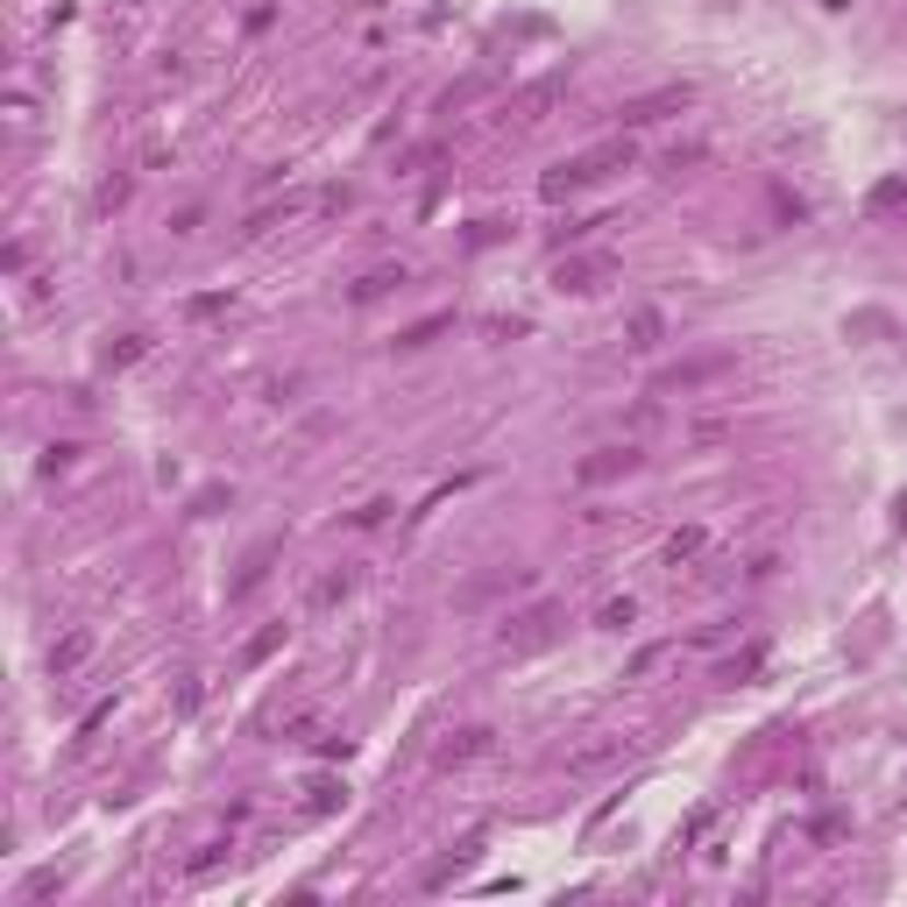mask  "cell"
<instances>
[{
    "mask_svg": "<svg viewBox=\"0 0 907 907\" xmlns=\"http://www.w3.org/2000/svg\"><path fill=\"white\" fill-rule=\"evenodd\" d=\"M114 716V702H100V709H85V723H79V745H85V737H93L100 731V723H107Z\"/></svg>",
    "mask_w": 907,
    "mask_h": 907,
    "instance_id": "cell-30",
    "label": "cell"
},
{
    "mask_svg": "<svg viewBox=\"0 0 907 907\" xmlns=\"http://www.w3.org/2000/svg\"><path fill=\"white\" fill-rule=\"evenodd\" d=\"M298 206H306V199H298V192H284V206H255V214H249V234H263V227H277L284 214H298Z\"/></svg>",
    "mask_w": 907,
    "mask_h": 907,
    "instance_id": "cell-24",
    "label": "cell"
},
{
    "mask_svg": "<svg viewBox=\"0 0 907 907\" xmlns=\"http://www.w3.org/2000/svg\"><path fill=\"white\" fill-rule=\"evenodd\" d=\"M688 85H659V93H645V100H631V107H617V128H653V120H667V114H680V107H688Z\"/></svg>",
    "mask_w": 907,
    "mask_h": 907,
    "instance_id": "cell-5",
    "label": "cell"
},
{
    "mask_svg": "<svg viewBox=\"0 0 907 907\" xmlns=\"http://www.w3.org/2000/svg\"><path fill=\"white\" fill-rule=\"evenodd\" d=\"M490 85H496V71H475V79H461V85H447V100H440V107L454 114V107H468V100H475V93H490Z\"/></svg>",
    "mask_w": 907,
    "mask_h": 907,
    "instance_id": "cell-23",
    "label": "cell"
},
{
    "mask_svg": "<svg viewBox=\"0 0 907 907\" xmlns=\"http://www.w3.org/2000/svg\"><path fill=\"white\" fill-rule=\"evenodd\" d=\"M561 624H567L561 602H532V610H518V617L504 624V653H539V645L561 639Z\"/></svg>",
    "mask_w": 907,
    "mask_h": 907,
    "instance_id": "cell-2",
    "label": "cell"
},
{
    "mask_svg": "<svg viewBox=\"0 0 907 907\" xmlns=\"http://www.w3.org/2000/svg\"><path fill=\"white\" fill-rule=\"evenodd\" d=\"M731 369H737L731 347H716V355H694V361H674V369H659V376H653V398H680V390H702V383H716V376H731Z\"/></svg>",
    "mask_w": 907,
    "mask_h": 907,
    "instance_id": "cell-3",
    "label": "cell"
},
{
    "mask_svg": "<svg viewBox=\"0 0 907 907\" xmlns=\"http://www.w3.org/2000/svg\"><path fill=\"white\" fill-rule=\"evenodd\" d=\"M475 858H482V837H461V843H454V851L440 858V865L426 872V894H440V886H454V880H461L468 865H475Z\"/></svg>",
    "mask_w": 907,
    "mask_h": 907,
    "instance_id": "cell-11",
    "label": "cell"
},
{
    "mask_svg": "<svg viewBox=\"0 0 907 907\" xmlns=\"http://www.w3.org/2000/svg\"><path fill=\"white\" fill-rule=\"evenodd\" d=\"M610 759H624V737H602V745H582V751L567 759V773H602Z\"/></svg>",
    "mask_w": 907,
    "mask_h": 907,
    "instance_id": "cell-14",
    "label": "cell"
},
{
    "mask_svg": "<svg viewBox=\"0 0 907 907\" xmlns=\"http://www.w3.org/2000/svg\"><path fill=\"white\" fill-rule=\"evenodd\" d=\"M404 284H412V269H404V263H383V269H369L361 284H347V306H376L383 291H404Z\"/></svg>",
    "mask_w": 907,
    "mask_h": 907,
    "instance_id": "cell-10",
    "label": "cell"
},
{
    "mask_svg": "<svg viewBox=\"0 0 907 907\" xmlns=\"http://www.w3.org/2000/svg\"><path fill=\"white\" fill-rule=\"evenodd\" d=\"M851 334H894V320L886 312H851Z\"/></svg>",
    "mask_w": 907,
    "mask_h": 907,
    "instance_id": "cell-26",
    "label": "cell"
},
{
    "mask_svg": "<svg viewBox=\"0 0 907 907\" xmlns=\"http://www.w3.org/2000/svg\"><path fill=\"white\" fill-rule=\"evenodd\" d=\"M142 355H149V334H120L100 361H107V369H128V361H142Z\"/></svg>",
    "mask_w": 907,
    "mask_h": 907,
    "instance_id": "cell-22",
    "label": "cell"
},
{
    "mask_svg": "<svg viewBox=\"0 0 907 907\" xmlns=\"http://www.w3.org/2000/svg\"><path fill=\"white\" fill-rule=\"evenodd\" d=\"M823 8H829V14H843V8H851V0H823Z\"/></svg>",
    "mask_w": 907,
    "mask_h": 907,
    "instance_id": "cell-31",
    "label": "cell"
},
{
    "mask_svg": "<svg viewBox=\"0 0 907 907\" xmlns=\"http://www.w3.org/2000/svg\"><path fill=\"white\" fill-rule=\"evenodd\" d=\"M639 461H645L639 447H596V454H588V461H574V482H582V490H596V482L639 475Z\"/></svg>",
    "mask_w": 907,
    "mask_h": 907,
    "instance_id": "cell-6",
    "label": "cell"
},
{
    "mask_svg": "<svg viewBox=\"0 0 907 907\" xmlns=\"http://www.w3.org/2000/svg\"><path fill=\"white\" fill-rule=\"evenodd\" d=\"M71 454H79V447H71V440H57L50 454H43V475H57V468H71Z\"/></svg>",
    "mask_w": 907,
    "mask_h": 907,
    "instance_id": "cell-27",
    "label": "cell"
},
{
    "mask_svg": "<svg viewBox=\"0 0 907 907\" xmlns=\"http://www.w3.org/2000/svg\"><path fill=\"white\" fill-rule=\"evenodd\" d=\"M277 553H284V539H255V553L241 561V574H234V588H227V596H249V588L269 574V561H277Z\"/></svg>",
    "mask_w": 907,
    "mask_h": 907,
    "instance_id": "cell-12",
    "label": "cell"
},
{
    "mask_svg": "<svg viewBox=\"0 0 907 907\" xmlns=\"http://www.w3.org/2000/svg\"><path fill=\"white\" fill-rule=\"evenodd\" d=\"M865 214H907V177H880L865 192Z\"/></svg>",
    "mask_w": 907,
    "mask_h": 907,
    "instance_id": "cell-15",
    "label": "cell"
},
{
    "mask_svg": "<svg viewBox=\"0 0 907 907\" xmlns=\"http://www.w3.org/2000/svg\"><path fill=\"white\" fill-rule=\"evenodd\" d=\"M85 653H93V631H71V639H57V645H50V674H71Z\"/></svg>",
    "mask_w": 907,
    "mask_h": 907,
    "instance_id": "cell-16",
    "label": "cell"
},
{
    "mask_svg": "<svg viewBox=\"0 0 907 907\" xmlns=\"http://www.w3.org/2000/svg\"><path fill=\"white\" fill-rule=\"evenodd\" d=\"M440 334H454V312H426V320H418V326H404V334H398V347H404V355H412V347H433Z\"/></svg>",
    "mask_w": 907,
    "mask_h": 907,
    "instance_id": "cell-13",
    "label": "cell"
},
{
    "mask_svg": "<svg viewBox=\"0 0 907 907\" xmlns=\"http://www.w3.org/2000/svg\"><path fill=\"white\" fill-rule=\"evenodd\" d=\"M490 723H468V731H454V737H440V745H433V773H454V766H468V759H482V751H490Z\"/></svg>",
    "mask_w": 907,
    "mask_h": 907,
    "instance_id": "cell-7",
    "label": "cell"
},
{
    "mask_svg": "<svg viewBox=\"0 0 907 907\" xmlns=\"http://www.w3.org/2000/svg\"><path fill=\"white\" fill-rule=\"evenodd\" d=\"M561 93H567V71H547V79H532V85H525L518 100H510V120H518V128H532V120H547V107H553V100H561Z\"/></svg>",
    "mask_w": 907,
    "mask_h": 907,
    "instance_id": "cell-8",
    "label": "cell"
},
{
    "mask_svg": "<svg viewBox=\"0 0 907 907\" xmlns=\"http://www.w3.org/2000/svg\"><path fill=\"white\" fill-rule=\"evenodd\" d=\"M702 539H709L702 525H680V532L667 539V567H680V561H694V553H702Z\"/></svg>",
    "mask_w": 907,
    "mask_h": 907,
    "instance_id": "cell-21",
    "label": "cell"
},
{
    "mask_svg": "<svg viewBox=\"0 0 907 907\" xmlns=\"http://www.w3.org/2000/svg\"><path fill=\"white\" fill-rule=\"evenodd\" d=\"M334 801H341V788H334V780H320V788H312V801H306V808H312V815H326V808H334Z\"/></svg>",
    "mask_w": 907,
    "mask_h": 907,
    "instance_id": "cell-28",
    "label": "cell"
},
{
    "mask_svg": "<svg viewBox=\"0 0 907 907\" xmlns=\"http://www.w3.org/2000/svg\"><path fill=\"white\" fill-rule=\"evenodd\" d=\"M504 588H532V567H496V574H482V582L454 588V610H482V602L504 596Z\"/></svg>",
    "mask_w": 907,
    "mask_h": 907,
    "instance_id": "cell-9",
    "label": "cell"
},
{
    "mask_svg": "<svg viewBox=\"0 0 907 907\" xmlns=\"http://www.w3.org/2000/svg\"><path fill=\"white\" fill-rule=\"evenodd\" d=\"M610 277H617V255H561V269H553V291L588 298V291H602Z\"/></svg>",
    "mask_w": 907,
    "mask_h": 907,
    "instance_id": "cell-4",
    "label": "cell"
},
{
    "mask_svg": "<svg viewBox=\"0 0 907 907\" xmlns=\"http://www.w3.org/2000/svg\"><path fill=\"white\" fill-rule=\"evenodd\" d=\"M227 312H234V291H199V298H185V320H227Z\"/></svg>",
    "mask_w": 907,
    "mask_h": 907,
    "instance_id": "cell-17",
    "label": "cell"
},
{
    "mask_svg": "<svg viewBox=\"0 0 907 907\" xmlns=\"http://www.w3.org/2000/svg\"><path fill=\"white\" fill-rule=\"evenodd\" d=\"M284 631H291V624H269V631H255V639L241 645V667H263V659H269V653H277V645H284Z\"/></svg>",
    "mask_w": 907,
    "mask_h": 907,
    "instance_id": "cell-20",
    "label": "cell"
},
{
    "mask_svg": "<svg viewBox=\"0 0 907 907\" xmlns=\"http://www.w3.org/2000/svg\"><path fill=\"white\" fill-rule=\"evenodd\" d=\"M631 617H639V602H631V596H617V602H602V617H596V624H602V631H624Z\"/></svg>",
    "mask_w": 907,
    "mask_h": 907,
    "instance_id": "cell-25",
    "label": "cell"
},
{
    "mask_svg": "<svg viewBox=\"0 0 907 907\" xmlns=\"http://www.w3.org/2000/svg\"><path fill=\"white\" fill-rule=\"evenodd\" d=\"M341 596H347V574H320V582H312V596H306V610H312V617H326Z\"/></svg>",
    "mask_w": 907,
    "mask_h": 907,
    "instance_id": "cell-19",
    "label": "cell"
},
{
    "mask_svg": "<svg viewBox=\"0 0 907 907\" xmlns=\"http://www.w3.org/2000/svg\"><path fill=\"white\" fill-rule=\"evenodd\" d=\"M624 334H631V347H659V334H667L659 306H639V312H631V326H624Z\"/></svg>",
    "mask_w": 907,
    "mask_h": 907,
    "instance_id": "cell-18",
    "label": "cell"
},
{
    "mask_svg": "<svg viewBox=\"0 0 907 907\" xmlns=\"http://www.w3.org/2000/svg\"><path fill=\"white\" fill-rule=\"evenodd\" d=\"M631 135L617 128L610 142H596V149H582V157H567V163H553L547 177H539V199H567V192H582V185H602L610 171H631Z\"/></svg>",
    "mask_w": 907,
    "mask_h": 907,
    "instance_id": "cell-1",
    "label": "cell"
},
{
    "mask_svg": "<svg viewBox=\"0 0 907 907\" xmlns=\"http://www.w3.org/2000/svg\"><path fill=\"white\" fill-rule=\"evenodd\" d=\"M120 199H128V177H114V185H100V214H114Z\"/></svg>",
    "mask_w": 907,
    "mask_h": 907,
    "instance_id": "cell-29",
    "label": "cell"
}]
</instances>
